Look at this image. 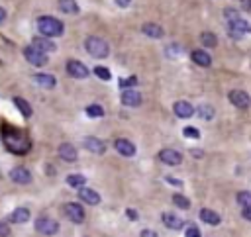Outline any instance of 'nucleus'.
Here are the masks:
<instances>
[{"label":"nucleus","mask_w":251,"mask_h":237,"mask_svg":"<svg viewBox=\"0 0 251 237\" xmlns=\"http://www.w3.org/2000/svg\"><path fill=\"white\" fill-rule=\"evenodd\" d=\"M4 143H6V147H8L10 151H14V153H27L29 147H31L29 139H27L20 129H6V131H4Z\"/></svg>","instance_id":"nucleus-1"},{"label":"nucleus","mask_w":251,"mask_h":237,"mask_svg":"<svg viewBox=\"0 0 251 237\" xmlns=\"http://www.w3.org/2000/svg\"><path fill=\"white\" fill-rule=\"evenodd\" d=\"M37 29L45 37H57L63 33V24L53 16H41L37 18Z\"/></svg>","instance_id":"nucleus-2"},{"label":"nucleus","mask_w":251,"mask_h":237,"mask_svg":"<svg viewBox=\"0 0 251 237\" xmlns=\"http://www.w3.org/2000/svg\"><path fill=\"white\" fill-rule=\"evenodd\" d=\"M84 47H86V51H88L92 57H96V59H104V57H108V53H110L108 43H106L102 37H94V35L84 41Z\"/></svg>","instance_id":"nucleus-3"},{"label":"nucleus","mask_w":251,"mask_h":237,"mask_svg":"<svg viewBox=\"0 0 251 237\" xmlns=\"http://www.w3.org/2000/svg\"><path fill=\"white\" fill-rule=\"evenodd\" d=\"M227 31H229L231 37L239 39V37H243V35H247V33L251 31V25H249L241 16H237V18H233V20H227Z\"/></svg>","instance_id":"nucleus-4"},{"label":"nucleus","mask_w":251,"mask_h":237,"mask_svg":"<svg viewBox=\"0 0 251 237\" xmlns=\"http://www.w3.org/2000/svg\"><path fill=\"white\" fill-rule=\"evenodd\" d=\"M24 57H25V61L31 63L33 67H43V65L47 63V53L39 51V49L33 47V45H27V47L24 49Z\"/></svg>","instance_id":"nucleus-5"},{"label":"nucleus","mask_w":251,"mask_h":237,"mask_svg":"<svg viewBox=\"0 0 251 237\" xmlns=\"http://www.w3.org/2000/svg\"><path fill=\"white\" fill-rule=\"evenodd\" d=\"M63 212H65V215H67L73 223H82V221H84V210H82V206L76 204V202H67V204L63 206Z\"/></svg>","instance_id":"nucleus-6"},{"label":"nucleus","mask_w":251,"mask_h":237,"mask_svg":"<svg viewBox=\"0 0 251 237\" xmlns=\"http://www.w3.org/2000/svg\"><path fill=\"white\" fill-rule=\"evenodd\" d=\"M35 229L43 235H55L59 231V223L55 219L47 217V215H41V217L35 219Z\"/></svg>","instance_id":"nucleus-7"},{"label":"nucleus","mask_w":251,"mask_h":237,"mask_svg":"<svg viewBox=\"0 0 251 237\" xmlns=\"http://www.w3.org/2000/svg\"><path fill=\"white\" fill-rule=\"evenodd\" d=\"M227 98H229V102H231L235 108H239V110H247V108L251 106V98H249V94L243 92V90H231V92L227 94Z\"/></svg>","instance_id":"nucleus-8"},{"label":"nucleus","mask_w":251,"mask_h":237,"mask_svg":"<svg viewBox=\"0 0 251 237\" xmlns=\"http://www.w3.org/2000/svg\"><path fill=\"white\" fill-rule=\"evenodd\" d=\"M67 72H69L73 78H86V76H88L86 65L80 63V61H75V59H71V61L67 63Z\"/></svg>","instance_id":"nucleus-9"},{"label":"nucleus","mask_w":251,"mask_h":237,"mask_svg":"<svg viewBox=\"0 0 251 237\" xmlns=\"http://www.w3.org/2000/svg\"><path fill=\"white\" fill-rule=\"evenodd\" d=\"M114 149H116L120 155H124V157H133V155H135V145H133L129 139H126V137H118V139L114 141Z\"/></svg>","instance_id":"nucleus-10"},{"label":"nucleus","mask_w":251,"mask_h":237,"mask_svg":"<svg viewBox=\"0 0 251 237\" xmlns=\"http://www.w3.org/2000/svg\"><path fill=\"white\" fill-rule=\"evenodd\" d=\"M159 161H161V163H165V165L175 166V165H180L182 155H180L178 151H175V149H163V151L159 153Z\"/></svg>","instance_id":"nucleus-11"},{"label":"nucleus","mask_w":251,"mask_h":237,"mask_svg":"<svg viewBox=\"0 0 251 237\" xmlns=\"http://www.w3.org/2000/svg\"><path fill=\"white\" fill-rule=\"evenodd\" d=\"M10 178L18 184H29L31 182V172L25 166H16L10 170Z\"/></svg>","instance_id":"nucleus-12"},{"label":"nucleus","mask_w":251,"mask_h":237,"mask_svg":"<svg viewBox=\"0 0 251 237\" xmlns=\"http://www.w3.org/2000/svg\"><path fill=\"white\" fill-rule=\"evenodd\" d=\"M78 198H80L82 202L90 204V206L100 204V194H98L96 190H92V188H84V186H80V188H78Z\"/></svg>","instance_id":"nucleus-13"},{"label":"nucleus","mask_w":251,"mask_h":237,"mask_svg":"<svg viewBox=\"0 0 251 237\" xmlns=\"http://www.w3.org/2000/svg\"><path fill=\"white\" fill-rule=\"evenodd\" d=\"M84 147H86L90 153H94V155H102V153L106 151L104 141L98 139V137H86V139H84Z\"/></svg>","instance_id":"nucleus-14"},{"label":"nucleus","mask_w":251,"mask_h":237,"mask_svg":"<svg viewBox=\"0 0 251 237\" xmlns=\"http://www.w3.org/2000/svg\"><path fill=\"white\" fill-rule=\"evenodd\" d=\"M31 45L33 47H37L39 51H43V53H51V51H55L57 47H55V43L51 41V37H45V35H41V37H35L33 41H31Z\"/></svg>","instance_id":"nucleus-15"},{"label":"nucleus","mask_w":251,"mask_h":237,"mask_svg":"<svg viewBox=\"0 0 251 237\" xmlns=\"http://www.w3.org/2000/svg\"><path fill=\"white\" fill-rule=\"evenodd\" d=\"M173 110H175V114H176L178 118H190V116H194V108H192V104H188V102H184V100L175 102Z\"/></svg>","instance_id":"nucleus-16"},{"label":"nucleus","mask_w":251,"mask_h":237,"mask_svg":"<svg viewBox=\"0 0 251 237\" xmlns=\"http://www.w3.org/2000/svg\"><path fill=\"white\" fill-rule=\"evenodd\" d=\"M33 80H35L41 88H55V84H57V78H55L53 74H47V72H37V74H33Z\"/></svg>","instance_id":"nucleus-17"},{"label":"nucleus","mask_w":251,"mask_h":237,"mask_svg":"<svg viewBox=\"0 0 251 237\" xmlns=\"http://www.w3.org/2000/svg\"><path fill=\"white\" fill-rule=\"evenodd\" d=\"M59 157L67 163H75L76 161V149L71 143H63V145H59Z\"/></svg>","instance_id":"nucleus-18"},{"label":"nucleus","mask_w":251,"mask_h":237,"mask_svg":"<svg viewBox=\"0 0 251 237\" xmlns=\"http://www.w3.org/2000/svg\"><path fill=\"white\" fill-rule=\"evenodd\" d=\"M190 57H192V61H194L198 67H210V65H212V57H210L206 51H202V49H194V51L190 53Z\"/></svg>","instance_id":"nucleus-19"},{"label":"nucleus","mask_w":251,"mask_h":237,"mask_svg":"<svg viewBox=\"0 0 251 237\" xmlns=\"http://www.w3.org/2000/svg\"><path fill=\"white\" fill-rule=\"evenodd\" d=\"M122 104L124 106H139L141 104V94L135 90H124L122 94Z\"/></svg>","instance_id":"nucleus-20"},{"label":"nucleus","mask_w":251,"mask_h":237,"mask_svg":"<svg viewBox=\"0 0 251 237\" xmlns=\"http://www.w3.org/2000/svg\"><path fill=\"white\" fill-rule=\"evenodd\" d=\"M200 219H202L204 223H208V225H218V223H220V213H216V212L210 210V208H202V210H200Z\"/></svg>","instance_id":"nucleus-21"},{"label":"nucleus","mask_w":251,"mask_h":237,"mask_svg":"<svg viewBox=\"0 0 251 237\" xmlns=\"http://www.w3.org/2000/svg\"><path fill=\"white\" fill-rule=\"evenodd\" d=\"M141 31H143L147 37H153V39L163 37V27L157 25V24H143V25H141Z\"/></svg>","instance_id":"nucleus-22"},{"label":"nucleus","mask_w":251,"mask_h":237,"mask_svg":"<svg viewBox=\"0 0 251 237\" xmlns=\"http://www.w3.org/2000/svg\"><path fill=\"white\" fill-rule=\"evenodd\" d=\"M161 219H163V223H165L169 229H175V231H176V229H180V227H182V223H184V221H182L178 215H175V213H163V217H161Z\"/></svg>","instance_id":"nucleus-23"},{"label":"nucleus","mask_w":251,"mask_h":237,"mask_svg":"<svg viewBox=\"0 0 251 237\" xmlns=\"http://www.w3.org/2000/svg\"><path fill=\"white\" fill-rule=\"evenodd\" d=\"M27 219H29V210L27 208H16L14 210V213H12V221L14 223H27Z\"/></svg>","instance_id":"nucleus-24"},{"label":"nucleus","mask_w":251,"mask_h":237,"mask_svg":"<svg viewBox=\"0 0 251 237\" xmlns=\"http://www.w3.org/2000/svg\"><path fill=\"white\" fill-rule=\"evenodd\" d=\"M14 106L20 110V114L22 116H25V118H29L31 116V106L24 100V98H20V96H14Z\"/></svg>","instance_id":"nucleus-25"},{"label":"nucleus","mask_w":251,"mask_h":237,"mask_svg":"<svg viewBox=\"0 0 251 237\" xmlns=\"http://www.w3.org/2000/svg\"><path fill=\"white\" fill-rule=\"evenodd\" d=\"M59 10L65 14H76L78 12V4L75 0H59Z\"/></svg>","instance_id":"nucleus-26"},{"label":"nucleus","mask_w":251,"mask_h":237,"mask_svg":"<svg viewBox=\"0 0 251 237\" xmlns=\"http://www.w3.org/2000/svg\"><path fill=\"white\" fill-rule=\"evenodd\" d=\"M84 182H86V176H82V174H69L67 176V184L73 188H80V186H84Z\"/></svg>","instance_id":"nucleus-27"},{"label":"nucleus","mask_w":251,"mask_h":237,"mask_svg":"<svg viewBox=\"0 0 251 237\" xmlns=\"http://www.w3.org/2000/svg\"><path fill=\"white\" fill-rule=\"evenodd\" d=\"M200 41H202L204 47H216V45H218V37H216L214 33H210V31H204V33L200 35Z\"/></svg>","instance_id":"nucleus-28"},{"label":"nucleus","mask_w":251,"mask_h":237,"mask_svg":"<svg viewBox=\"0 0 251 237\" xmlns=\"http://www.w3.org/2000/svg\"><path fill=\"white\" fill-rule=\"evenodd\" d=\"M196 114H198L202 119H212V118H214V108L208 106V104H202V106L196 108Z\"/></svg>","instance_id":"nucleus-29"},{"label":"nucleus","mask_w":251,"mask_h":237,"mask_svg":"<svg viewBox=\"0 0 251 237\" xmlns=\"http://www.w3.org/2000/svg\"><path fill=\"white\" fill-rule=\"evenodd\" d=\"M173 204H175L176 208H180V210H188V208H190V200H188L186 196H182V194H175V196H173Z\"/></svg>","instance_id":"nucleus-30"},{"label":"nucleus","mask_w":251,"mask_h":237,"mask_svg":"<svg viewBox=\"0 0 251 237\" xmlns=\"http://www.w3.org/2000/svg\"><path fill=\"white\" fill-rule=\"evenodd\" d=\"M237 202H239V206H243V208H251V192H247V190L237 192Z\"/></svg>","instance_id":"nucleus-31"},{"label":"nucleus","mask_w":251,"mask_h":237,"mask_svg":"<svg viewBox=\"0 0 251 237\" xmlns=\"http://www.w3.org/2000/svg\"><path fill=\"white\" fill-rule=\"evenodd\" d=\"M86 114L90 118H102L104 116V108L98 106V104H90V106H86Z\"/></svg>","instance_id":"nucleus-32"},{"label":"nucleus","mask_w":251,"mask_h":237,"mask_svg":"<svg viewBox=\"0 0 251 237\" xmlns=\"http://www.w3.org/2000/svg\"><path fill=\"white\" fill-rule=\"evenodd\" d=\"M94 74H96L98 78H102V80H110V76H112L106 67H94Z\"/></svg>","instance_id":"nucleus-33"},{"label":"nucleus","mask_w":251,"mask_h":237,"mask_svg":"<svg viewBox=\"0 0 251 237\" xmlns=\"http://www.w3.org/2000/svg\"><path fill=\"white\" fill-rule=\"evenodd\" d=\"M182 133H184V137H190V139H198V137H200V131H198L196 127H192V125L184 127Z\"/></svg>","instance_id":"nucleus-34"},{"label":"nucleus","mask_w":251,"mask_h":237,"mask_svg":"<svg viewBox=\"0 0 251 237\" xmlns=\"http://www.w3.org/2000/svg\"><path fill=\"white\" fill-rule=\"evenodd\" d=\"M135 84H137V78H135V76H129V78H122V80H120V86H122L124 90H127L129 86H135Z\"/></svg>","instance_id":"nucleus-35"},{"label":"nucleus","mask_w":251,"mask_h":237,"mask_svg":"<svg viewBox=\"0 0 251 237\" xmlns=\"http://www.w3.org/2000/svg\"><path fill=\"white\" fill-rule=\"evenodd\" d=\"M184 237H200V229L196 225H188L184 231Z\"/></svg>","instance_id":"nucleus-36"},{"label":"nucleus","mask_w":251,"mask_h":237,"mask_svg":"<svg viewBox=\"0 0 251 237\" xmlns=\"http://www.w3.org/2000/svg\"><path fill=\"white\" fill-rule=\"evenodd\" d=\"M8 235H10V227L4 221H0V237H8Z\"/></svg>","instance_id":"nucleus-37"},{"label":"nucleus","mask_w":251,"mask_h":237,"mask_svg":"<svg viewBox=\"0 0 251 237\" xmlns=\"http://www.w3.org/2000/svg\"><path fill=\"white\" fill-rule=\"evenodd\" d=\"M141 237H159V235H157L153 229H143V231H141Z\"/></svg>","instance_id":"nucleus-38"},{"label":"nucleus","mask_w":251,"mask_h":237,"mask_svg":"<svg viewBox=\"0 0 251 237\" xmlns=\"http://www.w3.org/2000/svg\"><path fill=\"white\" fill-rule=\"evenodd\" d=\"M241 2V6H243V10H247V12H251V0H239Z\"/></svg>","instance_id":"nucleus-39"},{"label":"nucleus","mask_w":251,"mask_h":237,"mask_svg":"<svg viewBox=\"0 0 251 237\" xmlns=\"http://www.w3.org/2000/svg\"><path fill=\"white\" fill-rule=\"evenodd\" d=\"M241 213H243V217H245V219H249V221H251V208H243V210H241Z\"/></svg>","instance_id":"nucleus-40"},{"label":"nucleus","mask_w":251,"mask_h":237,"mask_svg":"<svg viewBox=\"0 0 251 237\" xmlns=\"http://www.w3.org/2000/svg\"><path fill=\"white\" fill-rule=\"evenodd\" d=\"M129 2H131V0H116V4H118V6H122V8L129 6Z\"/></svg>","instance_id":"nucleus-41"},{"label":"nucleus","mask_w":251,"mask_h":237,"mask_svg":"<svg viewBox=\"0 0 251 237\" xmlns=\"http://www.w3.org/2000/svg\"><path fill=\"white\" fill-rule=\"evenodd\" d=\"M4 20H6V10H4V8H0V24H2Z\"/></svg>","instance_id":"nucleus-42"},{"label":"nucleus","mask_w":251,"mask_h":237,"mask_svg":"<svg viewBox=\"0 0 251 237\" xmlns=\"http://www.w3.org/2000/svg\"><path fill=\"white\" fill-rule=\"evenodd\" d=\"M127 215H129V217H131V219H135V217H137V213H135V212H133V210H127Z\"/></svg>","instance_id":"nucleus-43"}]
</instances>
